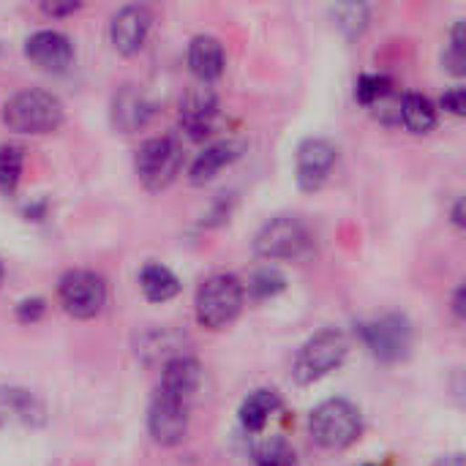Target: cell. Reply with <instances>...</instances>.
<instances>
[{"mask_svg": "<svg viewBox=\"0 0 466 466\" xmlns=\"http://www.w3.org/2000/svg\"><path fill=\"white\" fill-rule=\"evenodd\" d=\"M188 66L194 71L197 79H202V85L218 79L224 74L227 66V55L218 38L213 35H197L188 44Z\"/></svg>", "mask_w": 466, "mask_h": 466, "instance_id": "d6986e66", "label": "cell"}, {"mask_svg": "<svg viewBox=\"0 0 466 466\" xmlns=\"http://www.w3.org/2000/svg\"><path fill=\"white\" fill-rule=\"evenodd\" d=\"M240 153H243V142H235V139H221V142L205 145V150L194 158V164L188 169V183L191 186L210 183L224 167L238 161Z\"/></svg>", "mask_w": 466, "mask_h": 466, "instance_id": "ac0fdd59", "label": "cell"}, {"mask_svg": "<svg viewBox=\"0 0 466 466\" xmlns=\"http://www.w3.org/2000/svg\"><path fill=\"white\" fill-rule=\"evenodd\" d=\"M0 284H3V262H0Z\"/></svg>", "mask_w": 466, "mask_h": 466, "instance_id": "d590c367", "label": "cell"}, {"mask_svg": "<svg viewBox=\"0 0 466 466\" xmlns=\"http://www.w3.org/2000/svg\"><path fill=\"white\" fill-rule=\"evenodd\" d=\"M401 123L412 134H429L437 126V106L423 93H404V98H401Z\"/></svg>", "mask_w": 466, "mask_h": 466, "instance_id": "7402d4cb", "label": "cell"}, {"mask_svg": "<svg viewBox=\"0 0 466 466\" xmlns=\"http://www.w3.org/2000/svg\"><path fill=\"white\" fill-rule=\"evenodd\" d=\"M22 167H25V156L22 147L16 145H3L0 147V191L3 194H14L22 177Z\"/></svg>", "mask_w": 466, "mask_h": 466, "instance_id": "cb8c5ba5", "label": "cell"}, {"mask_svg": "<svg viewBox=\"0 0 466 466\" xmlns=\"http://www.w3.org/2000/svg\"><path fill=\"white\" fill-rule=\"evenodd\" d=\"M57 300L74 319H93L106 306V281L93 270H68L57 284Z\"/></svg>", "mask_w": 466, "mask_h": 466, "instance_id": "ba28073f", "label": "cell"}, {"mask_svg": "<svg viewBox=\"0 0 466 466\" xmlns=\"http://www.w3.org/2000/svg\"><path fill=\"white\" fill-rule=\"evenodd\" d=\"M44 311H46V303L41 298H27L16 306V319L30 325V322H38L44 317Z\"/></svg>", "mask_w": 466, "mask_h": 466, "instance_id": "f546056e", "label": "cell"}, {"mask_svg": "<svg viewBox=\"0 0 466 466\" xmlns=\"http://www.w3.org/2000/svg\"><path fill=\"white\" fill-rule=\"evenodd\" d=\"M186 336L169 325H153L134 339V352L147 366H167L169 360L186 355Z\"/></svg>", "mask_w": 466, "mask_h": 466, "instance_id": "9a60e30c", "label": "cell"}, {"mask_svg": "<svg viewBox=\"0 0 466 466\" xmlns=\"http://www.w3.org/2000/svg\"><path fill=\"white\" fill-rule=\"evenodd\" d=\"M139 289L150 303H167L180 292V279L158 262H150L139 270Z\"/></svg>", "mask_w": 466, "mask_h": 466, "instance_id": "44dd1931", "label": "cell"}, {"mask_svg": "<svg viewBox=\"0 0 466 466\" xmlns=\"http://www.w3.org/2000/svg\"><path fill=\"white\" fill-rule=\"evenodd\" d=\"M451 221L461 229L464 227V202L461 199H456V205H453V213H451Z\"/></svg>", "mask_w": 466, "mask_h": 466, "instance_id": "e575fe53", "label": "cell"}, {"mask_svg": "<svg viewBox=\"0 0 466 466\" xmlns=\"http://www.w3.org/2000/svg\"><path fill=\"white\" fill-rule=\"evenodd\" d=\"M442 63L448 66V71H451V74H456V76H461V74H464V63H466L464 22H456V25H453V33H451V46H448V52H445Z\"/></svg>", "mask_w": 466, "mask_h": 466, "instance_id": "f1b7e54d", "label": "cell"}, {"mask_svg": "<svg viewBox=\"0 0 466 466\" xmlns=\"http://www.w3.org/2000/svg\"><path fill=\"white\" fill-rule=\"evenodd\" d=\"M311 440L325 451H344L355 445L363 434V415L347 399L322 401L309 418Z\"/></svg>", "mask_w": 466, "mask_h": 466, "instance_id": "3957f363", "label": "cell"}, {"mask_svg": "<svg viewBox=\"0 0 466 466\" xmlns=\"http://www.w3.org/2000/svg\"><path fill=\"white\" fill-rule=\"evenodd\" d=\"M76 8H79V3H66V5H60V3H44L41 5V11L49 14V16H66V14H74Z\"/></svg>", "mask_w": 466, "mask_h": 466, "instance_id": "1f68e13d", "label": "cell"}, {"mask_svg": "<svg viewBox=\"0 0 466 466\" xmlns=\"http://www.w3.org/2000/svg\"><path fill=\"white\" fill-rule=\"evenodd\" d=\"M202 377H205L202 363L197 358H191V355H180V358L169 360L167 366H161V385H158V390H164V393L191 404L197 399L199 388H202Z\"/></svg>", "mask_w": 466, "mask_h": 466, "instance_id": "e0dca14e", "label": "cell"}, {"mask_svg": "<svg viewBox=\"0 0 466 466\" xmlns=\"http://www.w3.org/2000/svg\"><path fill=\"white\" fill-rule=\"evenodd\" d=\"M434 466H466L464 453H448V456L437 459V461H434Z\"/></svg>", "mask_w": 466, "mask_h": 466, "instance_id": "d6a6232c", "label": "cell"}, {"mask_svg": "<svg viewBox=\"0 0 466 466\" xmlns=\"http://www.w3.org/2000/svg\"><path fill=\"white\" fill-rule=\"evenodd\" d=\"M156 106L153 101L134 85H123L115 96H112V126L120 134H134L139 128H145L153 117Z\"/></svg>", "mask_w": 466, "mask_h": 466, "instance_id": "2e32d148", "label": "cell"}, {"mask_svg": "<svg viewBox=\"0 0 466 466\" xmlns=\"http://www.w3.org/2000/svg\"><path fill=\"white\" fill-rule=\"evenodd\" d=\"M350 352V341L341 330L336 328H325L319 333H314L295 355L292 363V377L298 385H314L319 380H325L330 371H336Z\"/></svg>", "mask_w": 466, "mask_h": 466, "instance_id": "277c9868", "label": "cell"}, {"mask_svg": "<svg viewBox=\"0 0 466 466\" xmlns=\"http://www.w3.org/2000/svg\"><path fill=\"white\" fill-rule=\"evenodd\" d=\"M333 14H336V25L344 30L347 38H358L366 30V25H369V5H363V3L336 5Z\"/></svg>", "mask_w": 466, "mask_h": 466, "instance_id": "484cf974", "label": "cell"}, {"mask_svg": "<svg viewBox=\"0 0 466 466\" xmlns=\"http://www.w3.org/2000/svg\"><path fill=\"white\" fill-rule=\"evenodd\" d=\"M453 314L459 319H464V287H459L456 295H453Z\"/></svg>", "mask_w": 466, "mask_h": 466, "instance_id": "836d02e7", "label": "cell"}, {"mask_svg": "<svg viewBox=\"0 0 466 466\" xmlns=\"http://www.w3.org/2000/svg\"><path fill=\"white\" fill-rule=\"evenodd\" d=\"M188 407L186 401L156 390L150 407H147V431L156 445L161 448H175L186 440L188 434Z\"/></svg>", "mask_w": 466, "mask_h": 466, "instance_id": "9c48e42d", "label": "cell"}, {"mask_svg": "<svg viewBox=\"0 0 466 466\" xmlns=\"http://www.w3.org/2000/svg\"><path fill=\"white\" fill-rule=\"evenodd\" d=\"M358 333L369 352L382 363H399L412 352V322L404 314H385L380 319L358 325Z\"/></svg>", "mask_w": 466, "mask_h": 466, "instance_id": "52a82bcc", "label": "cell"}, {"mask_svg": "<svg viewBox=\"0 0 466 466\" xmlns=\"http://www.w3.org/2000/svg\"><path fill=\"white\" fill-rule=\"evenodd\" d=\"M246 303V287L232 273H213L197 289V322L208 330H224L238 319Z\"/></svg>", "mask_w": 466, "mask_h": 466, "instance_id": "7a4b0ae2", "label": "cell"}, {"mask_svg": "<svg viewBox=\"0 0 466 466\" xmlns=\"http://www.w3.org/2000/svg\"><path fill=\"white\" fill-rule=\"evenodd\" d=\"M401 98H404V93H399L396 87L390 90V93H385L377 104H371L369 109H371V115L380 120V123H385V126H401Z\"/></svg>", "mask_w": 466, "mask_h": 466, "instance_id": "83f0119b", "label": "cell"}, {"mask_svg": "<svg viewBox=\"0 0 466 466\" xmlns=\"http://www.w3.org/2000/svg\"><path fill=\"white\" fill-rule=\"evenodd\" d=\"M183 167V150L172 137H153L139 145L134 172L147 191H164Z\"/></svg>", "mask_w": 466, "mask_h": 466, "instance_id": "8992f818", "label": "cell"}, {"mask_svg": "<svg viewBox=\"0 0 466 466\" xmlns=\"http://www.w3.org/2000/svg\"><path fill=\"white\" fill-rule=\"evenodd\" d=\"M393 87H396L393 79L385 76V74H363V76L358 79V85H355V98H358L363 106H371V104H377L385 93H390Z\"/></svg>", "mask_w": 466, "mask_h": 466, "instance_id": "4316f807", "label": "cell"}, {"mask_svg": "<svg viewBox=\"0 0 466 466\" xmlns=\"http://www.w3.org/2000/svg\"><path fill=\"white\" fill-rule=\"evenodd\" d=\"M150 27H153V14L145 5H123L109 25L112 46L126 57L137 55L145 46Z\"/></svg>", "mask_w": 466, "mask_h": 466, "instance_id": "5bb4252c", "label": "cell"}, {"mask_svg": "<svg viewBox=\"0 0 466 466\" xmlns=\"http://www.w3.org/2000/svg\"><path fill=\"white\" fill-rule=\"evenodd\" d=\"M284 289H287V279L276 268H262L248 279V295L254 300H270V298L281 295Z\"/></svg>", "mask_w": 466, "mask_h": 466, "instance_id": "d4e9b609", "label": "cell"}, {"mask_svg": "<svg viewBox=\"0 0 466 466\" xmlns=\"http://www.w3.org/2000/svg\"><path fill=\"white\" fill-rule=\"evenodd\" d=\"M3 123L8 126V131L16 134H30V137L52 134L63 123V104L55 93L30 87L5 101Z\"/></svg>", "mask_w": 466, "mask_h": 466, "instance_id": "6da1fadb", "label": "cell"}, {"mask_svg": "<svg viewBox=\"0 0 466 466\" xmlns=\"http://www.w3.org/2000/svg\"><path fill=\"white\" fill-rule=\"evenodd\" d=\"M25 55L41 71L63 74L74 63V44L60 30H35L25 41Z\"/></svg>", "mask_w": 466, "mask_h": 466, "instance_id": "4fadbf2b", "label": "cell"}, {"mask_svg": "<svg viewBox=\"0 0 466 466\" xmlns=\"http://www.w3.org/2000/svg\"><path fill=\"white\" fill-rule=\"evenodd\" d=\"M279 407H281V399L276 390H254L243 399V404L238 410L240 426L248 434H259L268 426V420L279 412Z\"/></svg>", "mask_w": 466, "mask_h": 466, "instance_id": "ffe728a7", "label": "cell"}, {"mask_svg": "<svg viewBox=\"0 0 466 466\" xmlns=\"http://www.w3.org/2000/svg\"><path fill=\"white\" fill-rule=\"evenodd\" d=\"M44 423L46 407L33 390L0 385V429H41Z\"/></svg>", "mask_w": 466, "mask_h": 466, "instance_id": "7c38bea8", "label": "cell"}, {"mask_svg": "<svg viewBox=\"0 0 466 466\" xmlns=\"http://www.w3.org/2000/svg\"><path fill=\"white\" fill-rule=\"evenodd\" d=\"M254 466H298V453L284 437H265L251 451Z\"/></svg>", "mask_w": 466, "mask_h": 466, "instance_id": "603a6c76", "label": "cell"}, {"mask_svg": "<svg viewBox=\"0 0 466 466\" xmlns=\"http://www.w3.org/2000/svg\"><path fill=\"white\" fill-rule=\"evenodd\" d=\"M464 96L466 93L461 85H456V87L445 90V96H442V109H448L451 115L461 117V115H464Z\"/></svg>", "mask_w": 466, "mask_h": 466, "instance_id": "4dcf8cb0", "label": "cell"}, {"mask_svg": "<svg viewBox=\"0 0 466 466\" xmlns=\"http://www.w3.org/2000/svg\"><path fill=\"white\" fill-rule=\"evenodd\" d=\"M311 238L309 227L303 224L300 216H276L254 238V254L268 259V262H284V259H298L306 254Z\"/></svg>", "mask_w": 466, "mask_h": 466, "instance_id": "5b68a950", "label": "cell"}, {"mask_svg": "<svg viewBox=\"0 0 466 466\" xmlns=\"http://www.w3.org/2000/svg\"><path fill=\"white\" fill-rule=\"evenodd\" d=\"M218 120V98L208 85L191 87L180 101V128L188 139L205 142L216 131Z\"/></svg>", "mask_w": 466, "mask_h": 466, "instance_id": "8fae6325", "label": "cell"}, {"mask_svg": "<svg viewBox=\"0 0 466 466\" xmlns=\"http://www.w3.org/2000/svg\"><path fill=\"white\" fill-rule=\"evenodd\" d=\"M336 158H339V150L330 139L311 137V139L300 142L298 156H295L298 186L303 191H319L328 183V177L336 167Z\"/></svg>", "mask_w": 466, "mask_h": 466, "instance_id": "30bf717a", "label": "cell"}]
</instances>
